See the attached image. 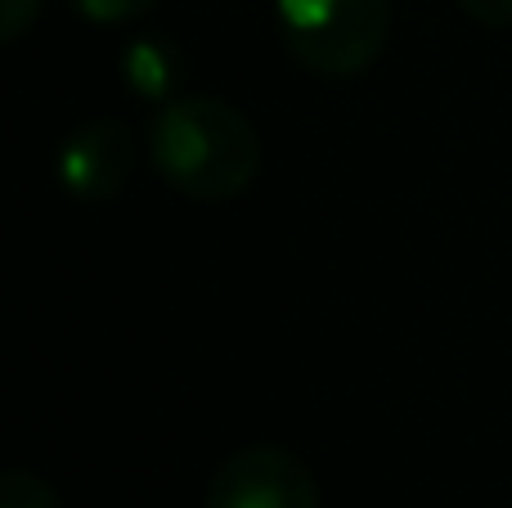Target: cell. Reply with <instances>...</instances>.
<instances>
[{
	"mask_svg": "<svg viewBox=\"0 0 512 508\" xmlns=\"http://www.w3.org/2000/svg\"><path fill=\"white\" fill-rule=\"evenodd\" d=\"M0 508H59V495L41 473L27 468H9L0 477Z\"/></svg>",
	"mask_w": 512,
	"mask_h": 508,
	"instance_id": "cell-6",
	"label": "cell"
},
{
	"mask_svg": "<svg viewBox=\"0 0 512 508\" xmlns=\"http://www.w3.org/2000/svg\"><path fill=\"white\" fill-rule=\"evenodd\" d=\"M153 167L171 189L203 203L239 198L261 171V140L252 122L225 99H171L149 126Z\"/></svg>",
	"mask_w": 512,
	"mask_h": 508,
	"instance_id": "cell-1",
	"label": "cell"
},
{
	"mask_svg": "<svg viewBox=\"0 0 512 508\" xmlns=\"http://www.w3.org/2000/svg\"><path fill=\"white\" fill-rule=\"evenodd\" d=\"M90 23H131V18L149 14L153 0H72Z\"/></svg>",
	"mask_w": 512,
	"mask_h": 508,
	"instance_id": "cell-7",
	"label": "cell"
},
{
	"mask_svg": "<svg viewBox=\"0 0 512 508\" xmlns=\"http://www.w3.org/2000/svg\"><path fill=\"white\" fill-rule=\"evenodd\" d=\"M36 14H41V0H0V36L18 41L36 23Z\"/></svg>",
	"mask_w": 512,
	"mask_h": 508,
	"instance_id": "cell-8",
	"label": "cell"
},
{
	"mask_svg": "<svg viewBox=\"0 0 512 508\" xmlns=\"http://www.w3.org/2000/svg\"><path fill=\"white\" fill-rule=\"evenodd\" d=\"M207 508H319V486L297 455L252 446L216 468Z\"/></svg>",
	"mask_w": 512,
	"mask_h": 508,
	"instance_id": "cell-3",
	"label": "cell"
},
{
	"mask_svg": "<svg viewBox=\"0 0 512 508\" xmlns=\"http://www.w3.org/2000/svg\"><path fill=\"white\" fill-rule=\"evenodd\" d=\"M135 167V135L126 122L104 117V122H90L63 144L59 153V180L68 194L77 198H113L126 185Z\"/></svg>",
	"mask_w": 512,
	"mask_h": 508,
	"instance_id": "cell-4",
	"label": "cell"
},
{
	"mask_svg": "<svg viewBox=\"0 0 512 508\" xmlns=\"http://www.w3.org/2000/svg\"><path fill=\"white\" fill-rule=\"evenodd\" d=\"M459 5L486 27H512V0H459Z\"/></svg>",
	"mask_w": 512,
	"mask_h": 508,
	"instance_id": "cell-9",
	"label": "cell"
},
{
	"mask_svg": "<svg viewBox=\"0 0 512 508\" xmlns=\"http://www.w3.org/2000/svg\"><path fill=\"white\" fill-rule=\"evenodd\" d=\"M283 45L319 77H355L382 54L391 32L387 0H274Z\"/></svg>",
	"mask_w": 512,
	"mask_h": 508,
	"instance_id": "cell-2",
	"label": "cell"
},
{
	"mask_svg": "<svg viewBox=\"0 0 512 508\" xmlns=\"http://www.w3.org/2000/svg\"><path fill=\"white\" fill-rule=\"evenodd\" d=\"M122 72H126V86L144 99H167L176 90V77H180V54L171 50L162 36H144L126 50L122 59Z\"/></svg>",
	"mask_w": 512,
	"mask_h": 508,
	"instance_id": "cell-5",
	"label": "cell"
}]
</instances>
